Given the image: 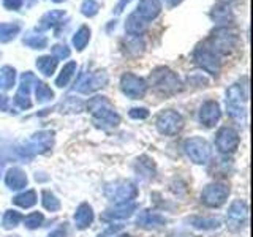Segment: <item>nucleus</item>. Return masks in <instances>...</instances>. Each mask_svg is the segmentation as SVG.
Returning <instances> with one entry per match:
<instances>
[{"mask_svg":"<svg viewBox=\"0 0 253 237\" xmlns=\"http://www.w3.org/2000/svg\"><path fill=\"white\" fill-rule=\"evenodd\" d=\"M220 116H221L220 106L213 100L206 101L200 109V122L204 126H208V128H211V126H213L220 120Z\"/></svg>","mask_w":253,"mask_h":237,"instance_id":"15","label":"nucleus"},{"mask_svg":"<svg viewBox=\"0 0 253 237\" xmlns=\"http://www.w3.org/2000/svg\"><path fill=\"white\" fill-rule=\"evenodd\" d=\"M21 26L19 24H0V41H10L19 34Z\"/></svg>","mask_w":253,"mask_h":237,"instance_id":"28","label":"nucleus"},{"mask_svg":"<svg viewBox=\"0 0 253 237\" xmlns=\"http://www.w3.org/2000/svg\"><path fill=\"white\" fill-rule=\"evenodd\" d=\"M89 38H90V30L87 29L85 26H83L76 32V35L73 37V44H75L76 49L83 51L84 47L87 46V43H89Z\"/></svg>","mask_w":253,"mask_h":237,"instance_id":"29","label":"nucleus"},{"mask_svg":"<svg viewBox=\"0 0 253 237\" xmlns=\"http://www.w3.org/2000/svg\"><path fill=\"white\" fill-rule=\"evenodd\" d=\"M35 85H37L35 87V95H37V101L38 103H47V101H51L54 98V92L44 82L37 81Z\"/></svg>","mask_w":253,"mask_h":237,"instance_id":"30","label":"nucleus"},{"mask_svg":"<svg viewBox=\"0 0 253 237\" xmlns=\"http://www.w3.org/2000/svg\"><path fill=\"white\" fill-rule=\"evenodd\" d=\"M52 2H55V3H60V2H63V0H52Z\"/></svg>","mask_w":253,"mask_h":237,"instance_id":"47","label":"nucleus"},{"mask_svg":"<svg viewBox=\"0 0 253 237\" xmlns=\"http://www.w3.org/2000/svg\"><path fill=\"white\" fill-rule=\"evenodd\" d=\"M236 46V35L228 32V29H220L215 34L212 35V46L213 52L220 54H228L233 51V47Z\"/></svg>","mask_w":253,"mask_h":237,"instance_id":"13","label":"nucleus"},{"mask_svg":"<svg viewBox=\"0 0 253 237\" xmlns=\"http://www.w3.org/2000/svg\"><path fill=\"white\" fill-rule=\"evenodd\" d=\"M162 11V2L160 0H141L138 5V16L142 21H152L155 19Z\"/></svg>","mask_w":253,"mask_h":237,"instance_id":"16","label":"nucleus"},{"mask_svg":"<svg viewBox=\"0 0 253 237\" xmlns=\"http://www.w3.org/2000/svg\"><path fill=\"white\" fill-rule=\"evenodd\" d=\"M249 220V207L242 199H236L231 205H229L228 213H226V223L229 229L237 231L245 226Z\"/></svg>","mask_w":253,"mask_h":237,"instance_id":"9","label":"nucleus"},{"mask_svg":"<svg viewBox=\"0 0 253 237\" xmlns=\"http://www.w3.org/2000/svg\"><path fill=\"white\" fill-rule=\"evenodd\" d=\"M21 220H22V215L18 210H6L2 218V226L5 229H13L21 223Z\"/></svg>","mask_w":253,"mask_h":237,"instance_id":"31","label":"nucleus"},{"mask_svg":"<svg viewBox=\"0 0 253 237\" xmlns=\"http://www.w3.org/2000/svg\"><path fill=\"white\" fill-rule=\"evenodd\" d=\"M43 221H44L43 213L32 212V213H29L26 218H24V226L29 228V229H38L40 226L43 225Z\"/></svg>","mask_w":253,"mask_h":237,"instance_id":"35","label":"nucleus"},{"mask_svg":"<svg viewBox=\"0 0 253 237\" xmlns=\"http://www.w3.org/2000/svg\"><path fill=\"white\" fill-rule=\"evenodd\" d=\"M14 105L18 106L19 109H29V108H32L30 95L18 92V93H16V97H14Z\"/></svg>","mask_w":253,"mask_h":237,"instance_id":"37","label":"nucleus"},{"mask_svg":"<svg viewBox=\"0 0 253 237\" xmlns=\"http://www.w3.org/2000/svg\"><path fill=\"white\" fill-rule=\"evenodd\" d=\"M87 108H89L93 117V122L101 128H113V126H117L121 123V117L114 111V108L111 106L106 97H93L89 101Z\"/></svg>","mask_w":253,"mask_h":237,"instance_id":"1","label":"nucleus"},{"mask_svg":"<svg viewBox=\"0 0 253 237\" xmlns=\"http://www.w3.org/2000/svg\"><path fill=\"white\" fill-rule=\"evenodd\" d=\"M106 82H108L106 73H103V71H98V73H93L89 78H85L84 81L79 82L78 90L81 92V93H90V92L98 90L100 87H103Z\"/></svg>","mask_w":253,"mask_h":237,"instance_id":"17","label":"nucleus"},{"mask_svg":"<svg viewBox=\"0 0 253 237\" xmlns=\"http://www.w3.org/2000/svg\"><path fill=\"white\" fill-rule=\"evenodd\" d=\"M229 196V187L225 184H220V182H215V184H209L206 185L203 193H201V202L208 207H220L223 205Z\"/></svg>","mask_w":253,"mask_h":237,"instance_id":"7","label":"nucleus"},{"mask_svg":"<svg viewBox=\"0 0 253 237\" xmlns=\"http://www.w3.org/2000/svg\"><path fill=\"white\" fill-rule=\"evenodd\" d=\"M245 101H247V95L242 92L241 85L234 84L229 87L226 92V108H228V114L237 122H242L245 117V108H244Z\"/></svg>","mask_w":253,"mask_h":237,"instance_id":"6","label":"nucleus"},{"mask_svg":"<svg viewBox=\"0 0 253 237\" xmlns=\"http://www.w3.org/2000/svg\"><path fill=\"white\" fill-rule=\"evenodd\" d=\"M221 2H228V0H221Z\"/></svg>","mask_w":253,"mask_h":237,"instance_id":"49","label":"nucleus"},{"mask_svg":"<svg viewBox=\"0 0 253 237\" xmlns=\"http://www.w3.org/2000/svg\"><path fill=\"white\" fill-rule=\"evenodd\" d=\"M54 146V131L44 130V131H38L32 136L27 142H24L22 146H19L18 154L22 158H32L35 155H42L49 152Z\"/></svg>","mask_w":253,"mask_h":237,"instance_id":"2","label":"nucleus"},{"mask_svg":"<svg viewBox=\"0 0 253 237\" xmlns=\"http://www.w3.org/2000/svg\"><path fill=\"white\" fill-rule=\"evenodd\" d=\"M188 223L192 225L195 229H201V231H211V229L220 228V220L213 217H201L195 215L188 218Z\"/></svg>","mask_w":253,"mask_h":237,"instance_id":"21","label":"nucleus"},{"mask_svg":"<svg viewBox=\"0 0 253 237\" xmlns=\"http://www.w3.org/2000/svg\"><path fill=\"white\" fill-rule=\"evenodd\" d=\"M130 117L131 118H147L149 111L146 108H133L130 111Z\"/></svg>","mask_w":253,"mask_h":237,"instance_id":"40","label":"nucleus"},{"mask_svg":"<svg viewBox=\"0 0 253 237\" xmlns=\"http://www.w3.org/2000/svg\"><path fill=\"white\" fill-rule=\"evenodd\" d=\"M184 150L187 157L196 164H208L212 150L211 146L208 144V141H204L203 138H190L184 142Z\"/></svg>","mask_w":253,"mask_h":237,"instance_id":"5","label":"nucleus"},{"mask_svg":"<svg viewBox=\"0 0 253 237\" xmlns=\"http://www.w3.org/2000/svg\"><path fill=\"white\" fill-rule=\"evenodd\" d=\"M105 195L111 201L126 202L133 201L138 196V188L130 180H116L105 187Z\"/></svg>","mask_w":253,"mask_h":237,"instance_id":"3","label":"nucleus"},{"mask_svg":"<svg viewBox=\"0 0 253 237\" xmlns=\"http://www.w3.org/2000/svg\"><path fill=\"white\" fill-rule=\"evenodd\" d=\"M5 184L10 190H21L27 185V176L21 168H11L8 169L5 176Z\"/></svg>","mask_w":253,"mask_h":237,"instance_id":"19","label":"nucleus"},{"mask_svg":"<svg viewBox=\"0 0 253 237\" xmlns=\"http://www.w3.org/2000/svg\"><path fill=\"white\" fill-rule=\"evenodd\" d=\"M150 82L158 92L165 95H171L180 90V81L179 78L168 68H157L150 75Z\"/></svg>","mask_w":253,"mask_h":237,"instance_id":"4","label":"nucleus"},{"mask_svg":"<svg viewBox=\"0 0 253 237\" xmlns=\"http://www.w3.org/2000/svg\"><path fill=\"white\" fill-rule=\"evenodd\" d=\"M117 237H131V236H128V234H124V236H117Z\"/></svg>","mask_w":253,"mask_h":237,"instance_id":"48","label":"nucleus"},{"mask_svg":"<svg viewBox=\"0 0 253 237\" xmlns=\"http://www.w3.org/2000/svg\"><path fill=\"white\" fill-rule=\"evenodd\" d=\"M63 14L62 11H49V13H46L42 21H40V29H51L54 26H57L59 22H62L63 19Z\"/></svg>","mask_w":253,"mask_h":237,"instance_id":"27","label":"nucleus"},{"mask_svg":"<svg viewBox=\"0 0 253 237\" xmlns=\"http://www.w3.org/2000/svg\"><path fill=\"white\" fill-rule=\"evenodd\" d=\"M100 10V5L97 0H84V3L81 6V11L85 16H95Z\"/></svg>","mask_w":253,"mask_h":237,"instance_id":"36","label":"nucleus"},{"mask_svg":"<svg viewBox=\"0 0 253 237\" xmlns=\"http://www.w3.org/2000/svg\"><path fill=\"white\" fill-rule=\"evenodd\" d=\"M239 141H241L239 133L233 128H229V126H223V128H220L217 133L215 144L221 154H233L234 150L239 147Z\"/></svg>","mask_w":253,"mask_h":237,"instance_id":"11","label":"nucleus"},{"mask_svg":"<svg viewBox=\"0 0 253 237\" xmlns=\"http://www.w3.org/2000/svg\"><path fill=\"white\" fill-rule=\"evenodd\" d=\"M166 223V218L162 217L160 213L152 212V210H142L138 218H136V225L146 229H152V228H160Z\"/></svg>","mask_w":253,"mask_h":237,"instance_id":"18","label":"nucleus"},{"mask_svg":"<svg viewBox=\"0 0 253 237\" xmlns=\"http://www.w3.org/2000/svg\"><path fill=\"white\" fill-rule=\"evenodd\" d=\"M144 29H146V21H142L136 13L131 14L125 24V30L133 37H138L139 34H142V30Z\"/></svg>","mask_w":253,"mask_h":237,"instance_id":"24","label":"nucleus"},{"mask_svg":"<svg viewBox=\"0 0 253 237\" xmlns=\"http://www.w3.org/2000/svg\"><path fill=\"white\" fill-rule=\"evenodd\" d=\"M47 237H65V231H63V229H55V231H52Z\"/></svg>","mask_w":253,"mask_h":237,"instance_id":"43","label":"nucleus"},{"mask_svg":"<svg viewBox=\"0 0 253 237\" xmlns=\"http://www.w3.org/2000/svg\"><path fill=\"white\" fill-rule=\"evenodd\" d=\"M37 2V0H29V5H34Z\"/></svg>","mask_w":253,"mask_h":237,"instance_id":"46","label":"nucleus"},{"mask_svg":"<svg viewBox=\"0 0 253 237\" xmlns=\"http://www.w3.org/2000/svg\"><path fill=\"white\" fill-rule=\"evenodd\" d=\"M3 6L6 10H19L22 6V0H3Z\"/></svg>","mask_w":253,"mask_h":237,"instance_id":"41","label":"nucleus"},{"mask_svg":"<svg viewBox=\"0 0 253 237\" xmlns=\"http://www.w3.org/2000/svg\"><path fill=\"white\" fill-rule=\"evenodd\" d=\"M215 10V8H213ZM213 19L218 21V22H228V18H229V11L226 6H221V8H217L215 11L212 13Z\"/></svg>","mask_w":253,"mask_h":237,"instance_id":"39","label":"nucleus"},{"mask_svg":"<svg viewBox=\"0 0 253 237\" xmlns=\"http://www.w3.org/2000/svg\"><path fill=\"white\" fill-rule=\"evenodd\" d=\"M136 210V204L133 201H126V202H119L114 207L108 209L106 212H103L101 218L106 221H114V220H125L133 215V212Z\"/></svg>","mask_w":253,"mask_h":237,"instance_id":"14","label":"nucleus"},{"mask_svg":"<svg viewBox=\"0 0 253 237\" xmlns=\"http://www.w3.org/2000/svg\"><path fill=\"white\" fill-rule=\"evenodd\" d=\"M121 87H122V92L126 95V97H130L133 100L141 98L147 90V84H146L144 79L136 76V75H131V73H125L122 76Z\"/></svg>","mask_w":253,"mask_h":237,"instance_id":"10","label":"nucleus"},{"mask_svg":"<svg viewBox=\"0 0 253 237\" xmlns=\"http://www.w3.org/2000/svg\"><path fill=\"white\" fill-rule=\"evenodd\" d=\"M130 2H131V0H121V2H119V5H117V8H116V11L121 13L124 8H125V5H128Z\"/></svg>","mask_w":253,"mask_h":237,"instance_id":"42","label":"nucleus"},{"mask_svg":"<svg viewBox=\"0 0 253 237\" xmlns=\"http://www.w3.org/2000/svg\"><path fill=\"white\" fill-rule=\"evenodd\" d=\"M16 79V70L13 67H3L0 70V89L8 90L14 85Z\"/></svg>","mask_w":253,"mask_h":237,"instance_id":"26","label":"nucleus"},{"mask_svg":"<svg viewBox=\"0 0 253 237\" xmlns=\"http://www.w3.org/2000/svg\"><path fill=\"white\" fill-rule=\"evenodd\" d=\"M6 105H8V100L3 95H0V111H5L6 109Z\"/></svg>","mask_w":253,"mask_h":237,"instance_id":"44","label":"nucleus"},{"mask_svg":"<svg viewBox=\"0 0 253 237\" xmlns=\"http://www.w3.org/2000/svg\"><path fill=\"white\" fill-rule=\"evenodd\" d=\"M93 221V210L89 204L83 202L79 207L76 209V213H75V223H76V228L79 229H85L92 225Z\"/></svg>","mask_w":253,"mask_h":237,"instance_id":"20","label":"nucleus"},{"mask_svg":"<svg viewBox=\"0 0 253 237\" xmlns=\"http://www.w3.org/2000/svg\"><path fill=\"white\" fill-rule=\"evenodd\" d=\"M166 2H168L171 6H176L177 3H180V2H182V0H166Z\"/></svg>","mask_w":253,"mask_h":237,"instance_id":"45","label":"nucleus"},{"mask_svg":"<svg viewBox=\"0 0 253 237\" xmlns=\"http://www.w3.org/2000/svg\"><path fill=\"white\" fill-rule=\"evenodd\" d=\"M37 199L38 198H37V193L34 192V190H27V192H22L19 195H16L13 198V202L22 209H29V207H34V205L37 204Z\"/></svg>","mask_w":253,"mask_h":237,"instance_id":"22","label":"nucleus"},{"mask_svg":"<svg viewBox=\"0 0 253 237\" xmlns=\"http://www.w3.org/2000/svg\"><path fill=\"white\" fill-rule=\"evenodd\" d=\"M55 67H57V59L51 57V55H43L37 60V68L44 76H51L55 71Z\"/></svg>","mask_w":253,"mask_h":237,"instance_id":"25","label":"nucleus"},{"mask_svg":"<svg viewBox=\"0 0 253 237\" xmlns=\"http://www.w3.org/2000/svg\"><path fill=\"white\" fill-rule=\"evenodd\" d=\"M195 60L201 68H204L211 75H217L220 70V60L217 57V54L213 52L211 47H198L195 51Z\"/></svg>","mask_w":253,"mask_h":237,"instance_id":"12","label":"nucleus"},{"mask_svg":"<svg viewBox=\"0 0 253 237\" xmlns=\"http://www.w3.org/2000/svg\"><path fill=\"white\" fill-rule=\"evenodd\" d=\"M76 73V62H68L67 65H63L60 75L57 76V79H55V85L57 87H67L68 82L73 79Z\"/></svg>","mask_w":253,"mask_h":237,"instance_id":"23","label":"nucleus"},{"mask_svg":"<svg viewBox=\"0 0 253 237\" xmlns=\"http://www.w3.org/2000/svg\"><path fill=\"white\" fill-rule=\"evenodd\" d=\"M182 126H184V118L176 111H163L157 117V128L162 134H166V136L177 134L182 130Z\"/></svg>","mask_w":253,"mask_h":237,"instance_id":"8","label":"nucleus"},{"mask_svg":"<svg viewBox=\"0 0 253 237\" xmlns=\"http://www.w3.org/2000/svg\"><path fill=\"white\" fill-rule=\"evenodd\" d=\"M42 201H43V205L46 210H51V212H55L60 209V201L55 198L54 193L47 192V190H44L43 195H42Z\"/></svg>","mask_w":253,"mask_h":237,"instance_id":"32","label":"nucleus"},{"mask_svg":"<svg viewBox=\"0 0 253 237\" xmlns=\"http://www.w3.org/2000/svg\"><path fill=\"white\" fill-rule=\"evenodd\" d=\"M24 44H27L32 49H43L47 44V38L44 35H29L27 38H24Z\"/></svg>","mask_w":253,"mask_h":237,"instance_id":"33","label":"nucleus"},{"mask_svg":"<svg viewBox=\"0 0 253 237\" xmlns=\"http://www.w3.org/2000/svg\"><path fill=\"white\" fill-rule=\"evenodd\" d=\"M136 169L144 177H152L154 176V163L150 161L147 157H141L139 158L138 163H136Z\"/></svg>","mask_w":253,"mask_h":237,"instance_id":"34","label":"nucleus"},{"mask_svg":"<svg viewBox=\"0 0 253 237\" xmlns=\"http://www.w3.org/2000/svg\"><path fill=\"white\" fill-rule=\"evenodd\" d=\"M52 54H54V59H67L70 57V49L65 44H55L52 47Z\"/></svg>","mask_w":253,"mask_h":237,"instance_id":"38","label":"nucleus"}]
</instances>
